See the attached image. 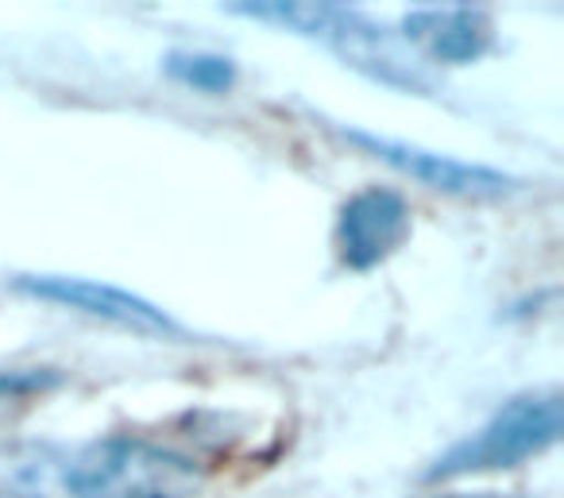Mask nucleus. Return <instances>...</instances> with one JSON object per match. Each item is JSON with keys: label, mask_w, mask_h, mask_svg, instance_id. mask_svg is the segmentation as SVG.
Wrapping results in <instances>:
<instances>
[{"label": "nucleus", "mask_w": 564, "mask_h": 498, "mask_svg": "<svg viewBox=\"0 0 564 498\" xmlns=\"http://www.w3.org/2000/svg\"><path fill=\"white\" fill-rule=\"evenodd\" d=\"M202 464L140 436H109L63 452L66 498H194Z\"/></svg>", "instance_id": "1"}, {"label": "nucleus", "mask_w": 564, "mask_h": 498, "mask_svg": "<svg viewBox=\"0 0 564 498\" xmlns=\"http://www.w3.org/2000/svg\"><path fill=\"white\" fill-rule=\"evenodd\" d=\"M561 421H564V402L556 387L510 398L476 436L453 444L425 472V479H453V475L502 472V467L525 464V459L541 456V452H549L561 441Z\"/></svg>", "instance_id": "2"}, {"label": "nucleus", "mask_w": 564, "mask_h": 498, "mask_svg": "<svg viewBox=\"0 0 564 498\" xmlns=\"http://www.w3.org/2000/svg\"><path fill=\"white\" fill-rule=\"evenodd\" d=\"M12 286L28 297L66 305V310H78V313H86V317L105 321V325L128 328V333L182 336V325L171 313H163L159 305H151L148 297L132 294V290L112 286V282L82 279V274H20Z\"/></svg>", "instance_id": "3"}, {"label": "nucleus", "mask_w": 564, "mask_h": 498, "mask_svg": "<svg viewBox=\"0 0 564 498\" xmlns=\"http://www.w3.org/2000/svg\"><path fill=\"white\" fill-rule=\"evenodd\" d=\"M340 136H345L348 143H356L360 151H368V155L383 159L394 171L417 178L422 186L441 190V194H448V197H460V202H499V197H507L510 190L518 186L510 174L495 171V166H484V163H464V159L437 155V151L414 148V143L360 132V128H345Z\"/></svg>", "instance_id": "4"}, {"label": "nucleus", "mask_w": 564, "mask_h": 498, "mask_svg": "<svg viewBox=\"0 0 564 498\" xmlns=\"http://www.w3.org/2000/svg\"><path fill=\"white\" fill-rule=\"evenodd\" d=\"M410 240V205L399 190L371 186L352 194L337 217V251L348 271L387 263Z\"/></svg>", "instance_id": "5"}, {"label": "nucleus", "mask_w": 564, "mask_h": 498, "mask_svg": "<svg viewBox=\"0 0 564 498\" xmlns=\"http://www.w3.org/2000/svg\"><path fill=\"white\" fill-rule=\"evenodd\" d=\"M325 43L371 82L406 89V94H433L437 89L430 71L414 58V47L391 28H379L368 17H360V9H345V17L325 35Z\"/></svg>", "instance_id": "6"}, {"label": "nucleus", "mask_w": 564, "mask_h": 498, "mask_svg": "<svg viewBox=\"0 0 564 498\" xmlns=\"http://www.w3.org/2000/svg\"><path fill=\"white\" fill-rule=\"evenodd\" d=\"M402 40L414 51L441 58L448 66L479 63L495 47V28L487 9L453 4V9H414L402 20Z\"/></svg>", "instance_id": "7"}, {"label": "nucleus", "mask_w": 564, "mask_h": 498, "mask_svg": "<svg viewBox=\"0 0 564 498\" xmlns=\"http://www.w3.org/2000/svg\"><path fill=\"white\" fill-rule=\"evenodd\" d=\"M0 498H66L63 448L43 441H0Z\"/></svg>", "instance_id": "8"}, {"label": "nucleus", "mask_w": 564, "mask_h": 498, "mask_svg": "<svg viewBox=\"0 0 564 498\" xmlns=\"http://www.w3.org/2000/svg\"><path fill=\"white\" fill-rule=\"evenodd\" d=\"M166 78L182 82L202 94H225L236 86V63L225 55H205V51H171L163 63Z\"/></svg>", "instance_id": "9"}, {"label": "nucleus", "mask_w": 564, "mask_h": 498, "mask_svg": "<svg viewBox=\"0 0 564 498\" xmlns=\"http://www.w3.org/2000/svg\"><path fill=\"white\" fill-rule=\"evenodd\" d=\"M453 498H499V495H453Z\"/></svg>", "instance_id": "10"}]
</instances>
